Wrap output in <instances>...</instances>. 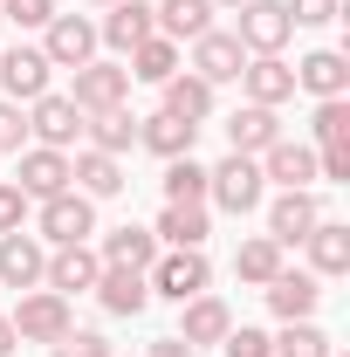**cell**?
Returning a JSON list of instances; mask_svg holds the SVG:
<instances>
[{
    "label": "cell",
    "instance_id": "cell-1",
    "mask_svg": "<svg viewBox=\"0 0 350 357\" xmlns=\"http://www.w3.org/2000/svg\"><path fill=\"white\" fill-rule=\"evenodd\" d=\"M144 282H151V296H165V303H192V296L213 289V261H206L199 248H158V261L144 268Z\"/></svg>",
    "mask_w": 350,
    "mask_h": 357
},
{
    "label": "cell",
    "instance_id": "cell-2",
    "mask_svg": "<svg viewBox=\"0 0 350 357\" xmlns=\"http://www.w3.org/2000/svg\"><path fill=\"white\" fill-rule=\"evenodd\" d=\"M261 192H268V178H261V165L254 158H241V151H227L220 165H206V199H213L220 213H254L261 206Z\"/></svg>",
    "mask_w": 350,
    "mask_h": 357
},
{
    "label": "cell",
    "instance_id": "cell-3",
    "mask_svg": "<svg viewBox=\"0 0 350 357\" xmlns=\"http://www.w3.org/2000/svg\"><path fill=\"white\" fill-rule=\"evenodd\" d=\"M42 206V248H76V241H89L96 234V199H83L76 185L69 192H55V199H35Z\"/></svg>",
    "mask_w": 350,
    "mask_h": 357
},
{
    "label": "cell",
    "instance_id": "cell-4",
    "mask_svg": "<svg viewBox=\"0 0 350 357\" xmlns=\"http://www.w3.org/2000/svg\"><path fill=\"white\" fill-rule=\"evenodd\" d=\"M7 323H14V337H21V344H55V337H69V330H76L69 296H55V289H28V296H21V310L7 316Z\"/></svg>",
    "mask_w": 350,
    "mask_h": 357
},
{
    "label": "cell",
    "instance_id": "cell-5",
    "mask_svg": "<svg viewBox=\"0 0 350 357\" xmlns=\"http://www.w3.org/2000/svg\"><path fill=\"white\" fill-rule=\"evenodd\" d=\"M234 14H241L234 42L248 48V55H282L289 35H296V21H289V7H282V0H248V7H234Z\"/></svg>",
    "mask_w": 350,
    "mask_h": 357
},
{
    "label": "cell",
    "instance_id": "cell-6",
    "mask_svg": "<svg viewBox=\"0 0 350 357\" xmlns=\"http://www.w3.org/2000/svg\"><path fill=\"white\" fill-rule=\"evenodd\" d=\"M124 96H131V69H124V62H83V69H76V89H69V103H76L83 117L124 110Z\"/></svg>",
    "mask_w": 350,
    "mask_h": 357
},
{
    "label": "cell",
    "instance_id": "cell-7",
    "mask_svg": "<svg viewBox=\"0 0 350 357\" xmlns=\"http://www.w3.org/2000/svg\"><path fill=\"white\" fill-rule=\"evenodd\" d=\"M42 55H48V69H83V62H96V21L89 14H55L42 28Z\"/></svg>",
    "mask_w": 350,
    "mask_h": 357
},
{
    "label": "cell",
    "instance_id": "cell-8",
    "mask_svg": "<svg viewBox=\"0 0 350 357\" xmlns=\"http://www.w3.org/2000/svg\"><path fill=\"white\" fill-rule=\"evenodd\" d=\"M28 137L48 144V151H69V144L83 137V110H76L69 96H55V89H48V96L28 103Z\"/></svg>",
    "mask_w": 350,
    "mask_h": 357
},
{
    "label": "cell",
    "instance_id": "cell-9",
    "mask_svg": "<svg viewBox=\"0 0 350 357\" xmlns=\"http://www.w3.org/2000/svg\"><path fill=\"white\" fill-rule=\"evenodd\" d=\"M48 55L28 42H14L7 55H0V89H7V103H35V96H48Z\"/></svg>",
    "mask_w": 350,
    "mask_h": 357
},
{
    "label": "cell",
    "instance_id": "cell-10",
    "mask_svg": "<svg viewBox=\"0 0 350 357\" xmlns=\"http://www.w3.org/2000/svg\"><path fill=\"white\" fill-rule=\"evenodd\" d=\"M96 275H103V261H96V248H89V241H76V248H48L42 289H55V296H89V289H96Z\"/></svg>",
    "mask_w": 350,
    "mask_h": 357
},
{
    "label": "cell",
    "instance_id": "cell-11",
    "mask_svg": "<svg viewBox=\"0 0 350 357\" xmlns=\"http://www.w3.org/2000/svg\"><path fill=\"white\" fill-rule=\"evenodd\" d=\"M254 165H261V178H275L282 192H309V185H316V144L275 137V144H268V151L254 158Z\"/></svg>",
    "mask_w": 350,
    "mask_h": 357
},
{
    "label": "cell",
    "instance_id": "cell-12",
    "mask_svg": "<svg viewBox=\"0 0 350 357\" xmlns=\"http://www.w3.org/2000/svg\"><path fill=\"white\" fill-rule=\"evenodd\" d=\"M158 35V14H151V0H110V14L96 21V42H110L117 55H131L137 42H151Z\"/></svg>",
    "mask_w": 350,
    "mask_h": 357
},
{
    "label": "cell",
    "instance_id": "cell-13",
    "mask_svg": "<svg viewBox=\"0 0 350 357\" xmlns=\"http://www.w3.org/2000/svg\"><path fill=\"white\" fill-rule=\"evenodd\" d=\"M48 275V248L35 241V234H0V289H42Z\"/></svg>",
    "mask_w": 350,
    "mask_h": 357
},
{
    "label": "cell",
    "instance_id": "cell-14",
    "mask_svg": "<svg viewBox=\"0 0 350 357\" xmlns=\"http://www.w3.org/2000/svg\"><path fill=\"white\" fill-rule=\"evenodd\" d=\"M261 296H268V310L282 316V323H309V316H316V303H323V282H316L309 268H282Z\"/></svg>",
    "mask_w": 350,
    "mask_h": 357
},
{
    "label": "cell",
    "instance_id": "cell-15",
    "mask_svg": "<svg viewBox=\"0 0 350 357\" xmlns=\"http://www.w3.org/2000/svg\"><path fill=\"white\" fill-rule=\"evenodd\" d=\"M241 89H248V103L282 110V103L296 96V69H289L282 55H248V62H241Z\"/></svg>",
    "mask_w": 350,
    "mask_h": 357
},
{
    "label": "cell",
    "instance_id": "cell-16",
    "mask_svg": "<svg viewBox=\"0 0 350 357\" xmlns=\"http://www.w3.org/2000/svg\"><path fill=\"white\" fill-rule=\"evenodd\" d=\"M89 296L103 303V316H144V310H151V282H144V268H103Z\"/></svg>",
    "mask_w": 350,
    "mask_h": 357
},
{
    "label": "cell",
    "instance_id": "cell-17",
    "mask_svg": "<svg viewBox=\"0 0 350 357\" xmlns=\"http://www.w3.org/2000/svg\"><path fill=\"white\" fill-rule=\"evenodd\" d=\"M158 248H206V234H213V213H206V199H165V213H158Z\"/></svg>",
    "mask_w": 350,
    "mask_h": 357
},
{
    "label": "cell",
    "instance_id": "cell-18",
    "mask_svg": "<svg viewBox=\"0 0 350 357\" xmlns=\"http://www.w3.org/2000/svg\"><path fill=\"white\" fill-rule=\"evenodd\" d=\"M227 330H234V310L220 303L213 289H206V296H192V303H178V344L206 351V344H220Z\"/></svg>",
    "mask_w": 350,
    "mask_h": 357
},
{
    "label": "cell",
    "instance_id": "cell-19",
    "mask_svg": "<svg viewBox=\"0 0 350 357\" xmlns=\"http://www.w3.org/2000/svg\"><path fill=\"white\" fill-rule=\"evenodd\" d=\"M14 185H21L28 199H55V192H69V151L28 144V151H21V172H14Z\"/></svg>",
    "mask_w": 350,
    "mask_h": 357
},
{
    "label": "cell",
    "instance_id": "cell-20",
    "mask_svg": "<svg viewBox=\"0 0 350 357\" xmlns=\"http://www.w3.org/2000/svg\"><path fill=\"white\" fill-rule=\"evenodd\" d=\"M241 62H248V48L234 42V35H220V28H206L199 42H192V76L199 83H241Z\"/></svg>",
    "mask_w": 350,
    "mask_h": 357
},
{
    "label": "cell",
    "instance_id": "cell-21",
    "mask_svg": "<svg viewBox=\"0 0 350 357\" xmlns=\"http://www.w3.org/2000/svg\"><path fill=\"white\" fill-rule=\"evenodd\" d=\"M296 89H309L316 103H323V96H350V55H344V48H316V55H303V62H296Z\"/></svg>",
    "mask_w": 350,
    "mask_h": 357
},
{
    "label": "cell",
    "instance_id": "cell-22",
    "mask_svg": "<svg viewBox=\"0 0 350 357\" xmlns=\"http://www.w3.org/2000/svg\"><path fill=\"white\" fill-rule=\"evenodd\" d=\"M316 220H323L316 192H282V199L268 206V241H275V248H296V241H309Z\"/></svg>",
    "mask_w": 350,
    "mask_h": 357
},
{
    "label": "cell",
    "instance_id": "cell-23",
    "mask_svg": "<svg viewBox=\"0 0 350 357\" xmlns=\"http://www.w3.org/2000/svg\"><path fill=\"white\" fill-rule=\"evenodd\" d=\"M96 261H103V268H151V261H158V234H151V227H137V220H124V227H110V234H103Z\"/></svg>",
    "mask_w": 350,
    "mask_h": 357
},
{
    "label": "cell",
    "instance_id": "cell-24",
    "mask_svg": "<svg viewBox=\"0 0 350 357\" xmlns=\"http://www.w3.org/2000/svg\"><path fill=\"white\" fill-rule=\"evenodd\" d=\"M275 137H282V117H275V110H261V103H241V110L227 117V144H234L241 158H261Z\"/></svg>",
    "mask_w": 350,
    "mask_h": 357
},
{
    "label": "cell",
    "instance_id": "cell-25",
    "mask_svg": "<svg viewBox=\"0 0 350 357\" xmlns=\"http://www.w3.org/2000/svg\"><path fill=\"white\" fill-rule=\"evenodd\" d=\"M69 185H76L83 199H117V192H124V165H117L110 151H76V158H69Z\"/></svg>",
    "mask_w": 350,
    "mask_h": 357
},
{
    "label": "cell",
    "instance_id": "cell-26",
    "mask_svg": "<svg viewBox=\"0 0 350 357\" xmlns=\"http://www.w3.org/2000/svg\"><path fill=\"white\" fill-rule=\"evenodd\" d=\"M192 137H199V124H185V117H172V110L137 117V144L158 151V158H192Z\"/></svg>",
    "mask_w": 350,
    "mask_h": 357
},
{
    "label": "cell",
    "instance_id": "cell-27",
    "mask_svg": "<svg viewBox=\"0 0 350 357\" xmlns=\"http://www.w3.org/2000/svg\"><path fill=\"white\" fill-rule=\"evenodd\" d=\"M151 14H158V35L165 42H199L213 28V0H158Z\"/></svg>",
    "mask_w": 350,
    "mask_h": 357
},
{
    "label": "cell",
    "instance_id": "cell-28",
    "mask_svg": "<svg viewBox=\"0 0 350 357\" xmlns=\"http://www.w3.org/2000/svg\"><path fill=\"white\" fill-rule=\"evenodd\" d=\"M303 248H309V268L316 275H350V227L344 220H316Z\"/></svg>",
    "mask_w": 350,
    "mask_h": 357
},
{
    "label": "cell",
    "instance_id": "cell-29",
    "mask_svg": "<svg viewBox=\"0 0 350 357\" xmlns=\"http://www.w3.org/2000/svg\"><path fill=\"white\" fill-rule=\"evenodd\" d=\"M158 89H165V110L185 117V124H206V117H213V83H199L192 69L172 76V83H158Z\"/></svg>",
    "mask_w": 350,
    "mask_h": 357
},
{
    "label": "cell",
    "instance_id": "cell-30",
    "mask_svg": "<svg viewBox=\"0 0 350 357\" xmlns=\"http://www.w3.org/2000/svg\"><path fill=\"white\" fill-rule=\"evenodd\" d=\"M83 131H89V151L124 158V151L137 144V117H131V110H103V117H83Z\"/></svg>",
    "mask_w": 350,
    "mask_h": 357
},
{
    "label": "cell",
    "instance_id": "cell-31",
    "mask_svg": "<svg viewBox=\"0 0 350 357\" xmlns=\"http://www.w3.org/2000/svg\"><path fill=\"white\" fill-rule=\"evenodd\" d=\"M234 275H241V282H254V289H268V282L282 275V248H275L268 234H248V241H241V255H234Z\"/></svg>",
    "mask_w": 350,
    "mask_h": 357
},
{
    "label": "cell",
    "instance_id": "cell-32",
    "mask_svg": "<svg viewBox=\"0 0 350 357\" xmlns=\"http://www.w3.org/2000/svg\"><path fill=\"white\" fill-rule=\"evenodd\" d=\"M172 76H178V42L151 35L131 48V83H172Z\"/></svg>",
    "mask_w": 350,
    "mask_h": 357
},
{
    "label": "cell",
    "instance_id": "cell-33",
    "mask_svg": "<svg viewBox=\"0 0 350 357\" xmlns=\"http://www.w3.org/2000/svg\"><path fill=\"white\" fill-rule=\"evenodd\" d=\"M330 330H316V316L309 323H282V337H275V357H330Z\"/></svg>",
    "mask_w": 350,
    "mask_h": 357
},
{
    "label": "cell",
    "instance_id": "cell-34",
    "mask_svg": "<svg viewBox=\"0 0 350 357\" xmlns=\"http://www.w3.org/2000/svg\"><path fill=\"white\" fill-rule=\"evenodd\" d=\"M309 131H316V144H350V96H323Z\"/></svg>",
    "mask_w": 350,
    "mask_h": 357
},
{
    "label": "cell",
    "instance_id": "cell-35",
    "mask_svg": "<svg viewBox=\"0 0 350 357\" xmlns=\"http://www.w3.org/2000/svg\"><path fill=\"white\" fill-rule=\"evenodd\" d=\"M165 199H206V165L199 158H165Z\"/></svg>",
    "mask_w": 350,
    "mask_h": 357
},
{
    "label": "cell",
    "instance_id": "cell-36",
    "mask_svg": "<svg viewBox=\"0 0 350 357\" xmlns=\"http://www.w3.org/2000/svg\"><path fill=\"white\" fill-rule=\"evenodd\" d=\"M220 351H227V357H275V337L254 330V323H234V330L220 337Z\"/></svg>",
    "mask_w": 350,
    "mask_h": 357
},
{
    "label": "cell",
    "instance_id": "cell-37",
    "mask_svg": "<svg viewBox=\"0 0 350 357\" xmlns=\"http://www.w3.org/2000/svg\"><path fill=\"white\" fill-rule=\"evenodd\" d=\"M48 351L55 357H110V337H103V330H69V337H55Z\"/></svg>",
    "mask_w": 350,
    "mask_h": 357
},
{
    "label": "cell",
    "instance_id": "cell-38",
    "mask_svg": "<svg viewBox=\"0 0 350 357\" xmlns=\"http://www.w3.org/2000/svg\"><path fill=\"white\" fill-rule=\"evenodd\" d=\"M0 21H14V28H48V21H55V0H0Z\"/></svg>",
    "mask_w": 350,
    "mask_h": 357
},
{
    "label": "cell",
    "instance_id": "cell-39",
    "mask_svg": "<svg viewBox=\"0 0 350 357\" xmlns=\"http://www.w3.org/2000/svg\"><path fill=\"white\" fill-rule=\"evenodd\" d=\"M28 206H35V199H28V192H21L14 178H0V234H21V220H28Z\"/></svg>",
    "mask_w": 350,
    "mask_h": 357
},
{
    "label": "cell",
    "instance_id": "cell-40",
    "mask_svg": "<svg viewBox=\"0 0 350 357\" xmlns=\"http://www.w3.org/2000/svg\"><path fill=\"white\" fill-rule=\"evenodd\" d=\"M282 7H289V21H296V28H323V21H337V14H344V0H282Z\"/></svg>",
    "mask_w": 350,
    "mask_h": 357
},
{
    "label": "cell",
    "instance_id": "cell-41",
    "mask_svg": "<svg viewBox=\"0 0 350 357\" xmlns=\"http://www.w3.org/2000/svg\"><path fill=\"white\" fill-rule=\"evenodd\" d=\"M0 151H28V110L0 96Z\"/></svg>",
    "mask_w": 350,
    "mask_h": 357
},
{
    "label": "cell",
    "instance_id": "cell-42",
    "mask_svg": "<svg viewBox=\"0 0 350 357\" xmlns=\"http://www.w3.org/2000/svg\"><path fill=\"white\" fill-rule=\"evenodd\" d=\"M144 357H199V351L178 344V337H158V344H144Z\"/></svg>",
    "mask_w": 350,
    "mask_h": 357
},
{
    "label": "cell",
    "instance_id": "cell-43",
    "mask_svg": "<svg viewBox=\"0 0 350 357\" xmlns=\"http://www.w3.org/2000/svg\"><path fill=\"white\" fill-rule=\"evenodd\" d=\"M14 344H21V337H14V323L0 316V357H14Z\"/></svg>",
    "mask_w": 350,
    "mask_h": 357
},
{
    "label": "cell",
    "instance_id": "cell-44",
    "mask_svg": "<svg viewBox=\"0 0 350 357\" xmlns=\"http://www.w3.org/2000/svg\"><path fill=\"white\" fill-rule=\"evenodd\" d=\"M213 7H248V0H213Z\"/></svg>",
    "mask_w": 350,
    "mask_h": 357
},
{
    "label": "cell",
    "instance_id": "cell-45",
    "mask_svg": "<svg viewBox=\"0 0 350 357\" xmlns=\"http://www.w3.org/2000/svg\"><path fill=\"white\" fill-rule=\"evenodd\" d=\"M89 7H110V0H89Z\"/></svg>",
    "mask_w": 350,
    "mask_h": 357
},
{
    "label": "cell",
    "instance_id": "cell-46",
    "mask_svg": "<svg viewBox=\"0 0 350 357\" xmlns=\"http://www.w3.org/2000/svg\"><path fill=\"white\" fill-rule=\"evenodd\" d=\"M330 357H344V351H330Z\"/></svg>",
    "mask_w": 350,
    "mask_h": 357
}]
</instances>
